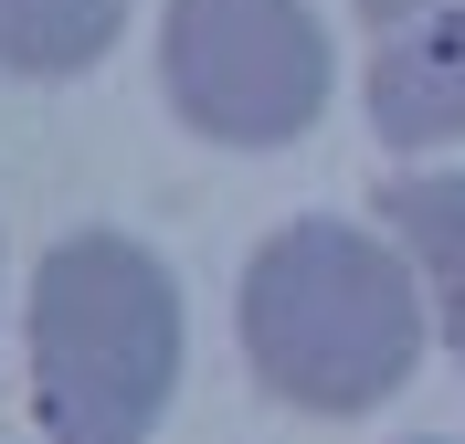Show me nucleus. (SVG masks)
Wrapping results in <instances>:
<instances>
[{"label": "nucleus", "instance_id": "nucleus-1", "mask_svg": "<svg viewBox=\"0 0 465 444\" xmlns=\"http://www.w3.org/2000/svg\"><path fill=\"white\" fill-rule=\"evenodd\" d=\"M243 360L296 413H371L423 360V275L360 222H286L243 265Z\"/></svg>", "mask_w": 465, "mask_h": 444}, {"label": "nucleus", "instance_id": "nucleus-3", "mask_svg": "<svg viewBox=\"0 0 465 444\" xmlns=\"http://www.w3.org/2000/svg\"><path fill=\"white\" fill-rule=\"evenodd\" d=\"M170 106L223 148H286L328 106V32L307 0H170L159 22Z\"/></svg>", "mask_w": 465, "mask_h": 444}, {"label": "nucleus", "instance_id": "nucleus-7", "mask_svg": "<svg viewBox=\"0 0 465 444\" xmlns=\"http://www.w3.org/2000/svg\"><path fill=\"white\" fill-rule=\"evenodd\" d=\"M360 11H371V22L391 32V22H412V11H434V0H360Z\"/></svg>", "mask_w": 465, "mask_h": 444}, {"label": "nucleus", "instance_id": "nucleus-5", "mask_svg": "<svg viewBox=\"0 0 465 444\" xmlns=\"http://www.w3.org/2000/svg\"><path fill=\"white\" fill-rule=\"evenodd\" d=\"M381 222H391V243L412 254V275H423V296H434V328L465 360V170L391 180V191H381Z\"/></svg>", "mask_w": 465, "mask_h": 444}, {"label": "nucleus", "instance_id": "nucleus-2", "mask_svg": "<svg viewBox=\"0 0 465 444\" xmlns=\"http://www.w3.org/2000/svg\"><path fill=\"white\" fill-rule=\"evenodd\" d=\"M180 381V286L127 233H74L32 275V413L54 444H138Z\"/></svg>", "mask_w": 465, "mask_h": 444}, {"label": "nucleus", "instance_id": "nucleus-4", "mask_svg": "<svg viewBox=\"0 0 465 444\" xmlns=\"http://www.w3.org/2000/svg\"><path fill=\"white\" fill-rule=\"evenodd\" d=\"M371 127L391 148L465 138V0H434V11L391 22V43L371 64Z\"/></svg>", "mask_w": 465, "mask_h": 444}, {"label": "nucleus", "instance_id": "nucleus-6", "mask_svg": "<svg viewBox=\"0 0 465 444\" xmlns=\"http://www.w3.org/2000/svg\"><path fill=\"white\" fill-rule=\"evenodd\" d=\"M127 32V0H0V64L11 74H85Z\"/></svg>", "mask_w": 465, "mask_h": 444}]
</instances>
